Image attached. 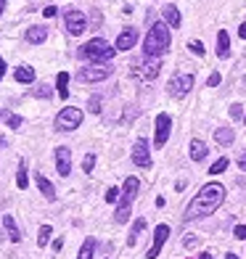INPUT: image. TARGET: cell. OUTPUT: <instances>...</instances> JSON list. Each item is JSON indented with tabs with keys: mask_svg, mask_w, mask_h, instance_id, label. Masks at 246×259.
I'll return each mask as SVG.
<instances>
[{
	"mask_svg": "<svg viewBox=\"0 0 246 259\" xmlns=\"http://www.w3.org/2000/svg\"><path fill=\"white\" fill-rule=\"evenodd\" d=\"M56 169H58L61 178H69V175H72V151H69L66 146L56 148Z\"/></svg>",
	"mask_w": 246,
	"mask_h": 259,
	"instance_id": "cell-8",
	"label": "cell"
},
{
	"mask_svg": "<svg viewBox=\"0 0 246 259\" xmlns=\"http://www.w3.org/2000/svg\"><path fill=\"white\" fill-rule=\"evenodd\" d=\"M215 140H217L220 146H230L233 140H236V133L228 130V127H220V130H215Z\"/></svg>",
	"mask_w": 246,
	"mask_h": 259,
	"instance_id": "cell-21",
	"label": "cell"
},
{
	"mask_svg": "<svg viewBox=\"0 0 246 259\" xmlns=\"http://www.w3.org/2000/svg\"><path fill=\"white\" fill-rule=\"evenodd\" d=\"M116 198H119V188H109L106 191V204H114Z\"/></svg>",
	"mask_w": 246,
	"mask_h": 259,
	"instance_id": "cell-34",
	"label": "cell"
},
{
	"mask_svg": "<svg viewBox=\"0 0 246 259\" xmlns=\"http://www.w3.org/2000/svg\"><path fill=\"white\" fill-rule=\"evenodd\" d=\"M34 180H37L40 193H43L45 198H48V201H56V188H53V183H51L48 178H45L43 172H37V175H34Z\"/></svg>",
	"mask_w": 246,
	"mask_h": 259,
	"instance_id": "cell-16",
	"label": "cell"
},
{
	"mask_svg": "<svg viewBox=\"0 0 246 259\" xmlns=\"http://www.w3.org/2000/svg\"><path fill=\"white\" fill-rule=\"evenodd\" d=\"M6 3H8V0H0V14L6 11Z\"/></svg>",
	"mask_w": 246,
	"mask_h": 259,
	"instance_id": "cell-45",
	"label": "cell"
},
{
	"mask_svg": "<svg viewBox=\"0 0 246 259\" xmlns=\"http://www.w3.org/2000/svg\"><path fill=\"white\" fill-rule=\"evenodd\" d=\"M64 24H66V32L74 34V37H79V34L85 32V27H90L88 16L82 14V11H77V8H72V11H66V14H64Z\"/></svg>",
	"mask_w": 246,
	"mask_h": 259,
	"instance_id": "cell-6",
	"label": "cell"
},
{
	"mask_svg": "<svg viewBox=\"0 0 246 259\" xmlns=\"http://www.w3.org/2000/svg\"><path fill=\"white\" fill-rule=\"evenodd\" d=\"M222 201H225V188H222L220 183H207L201 191L193 196V201L188 204L183 217L191 222V220H201L207 214H215Z\"/></svg>",
	"mask_w": 246,
	"mask_h": 259,
	"instance_id": "cell-1",
	"label": "cell"
},
{
	"mask_svg": "<svg viewBox=\"0 0 246 259\" xmlns=\"http://www.w3.org/2000/svg\"><path fill=\"white\" fill-rule=\"evenodd\" d=\"M133 164L135 167H151V154H148L146 140H138V143L133 146Z\"/></svg>",
	"mask_w": 246,
	"mask_h": 259,
	"instance_id": "cell-11",
	"label": "cell"
},
{
	"mask_svg": "<svg viewBox=\"0 0 246 259\" xmlns=\"http://www.w3.org/2000/svg\"><path fill=\"white\" fill-rule=\"evenodd\" d=\"M16 185L21 188V191H27V185H29V178H27V167H24V161L19 164V172H16Z\"/></svg>",
	"mask_w": 246,
	"mask_h": 259,
	"instance_id": "cell-26",
	"label": "cell"
},
{
	"mask_svg": "<svg viewBox=\"0 0 246 259\" xmlns=\"http://www.w3.org/2000/svg\"><path fill=\"white\" fill-rule=\"evenodd\" d=\"M43 16H45V19H53V16H56V6H48V8L43 11Z\"/></svg>",
	"mask_w": 246,
	"mask_h": 259,
	"instance_id": "cell-40",
	"label": "cell"
},
{
	"mask_svg": "<svg viewBox=\"0 0 246 259\" xmlns=\"http://www.w3.org/2000/svg\"><path fill=\"white\" fill-rule=\"evenodd\" d=\"M217 56H220V58H228V56H230V37H228L225 29L217 32Z\"/></svg>",
	"mask_w": 246,
	"mask_h": 259,
	"instance_id": "cell-18",
	"label": "cell"
},
{
	"mask_svg": "<svg viewBox=\"0 0 246 259\" xmlns=\"http://www.w3.org/2000/svg\"><path fill=\"white\" fill-rule=\"evenodd\" d=\"M135 42H138V29L130 27V29H125L119 37H116V51H130Z\"/></svg>",
	"mask_w": 246,
	"mask_h": 259,
	"instance_id": "cell-15",
	"label": "cell"
},
{
	"mask_svg": "<svg viewBox=\"0 0 246 259\" xmlns=\"http://www.w3.org/2000/svg\"><path fill=\"white\" fill-rule=\"evenodd\" d=\"M188 48H191L196 56H204V45L198 42V40H191V42H188Z\"/></svg>",
	"mask_w": 246,
	"mask_h": 259,
	"instance_id": "cell-35",
	"label": "cell"
},
{
	"mask_svg": "<svg viewBox=\"0 0 246 259\" xmlns=\"http://www.w3.org/2000/svg\"><path fill=\"white\" fill-rule=\"evenodd\" d=\"M114 53H116V45H109L103 37H93L79 48V56L93 61V64H109L114 58Z\"/></svg>",
	"mask_w": 246,
	"mask_h": 259,
	"instance_id": "cell-3",
	"label": "cell"
},
{
	"mask_svg": "<svg viewBox=\"0 0 246 259\" xmlns=\"http://www.w3.org/2000/svg\"><path fill=\"white\" fill-rule=\"evenodd\" d=\"M0 148H6V138H0Z\"/></svg>",
	"mask_w": 246,
	"mask_h": 259,
	"instance_id": "cell-46",
	"label": "cell"
},
{
	"mask_svg": "<svg viewBox=\"0 0 246 259\" xmlns=\"http://www.w3.org/2000/svg\"><path fill=\"white\" fill-rule=\"evenodd\" d=\"M45 37H48V29H45L43 24H34V27H29V29L24 32V40H27L29 45H43Z\"/></svg>",
	"mask_w": 246,
	"mask_h": 259,
	"instance_id": "cell-14",
	"label": "cell"
},
{
	"mask_svg": "<svg viewBox=\"0 0 246 259\" xmlns=\"http://www.w3.org/2000/svg\"><path fill=\"white\" fill-rule=\"evenodd\" d=\"M93 167H96V154H88L82 159V172H93Z\"/></svg>",
	"mask_w": 246,
	"mask_h": 259,
	"instance_id": "cell-30",
	"label": "cell"
},
{
	"mask_svg": "<svg viewBox=\"0 0 246 259\" xmlns=\"http://www.w3.org/2000/svg\"><path fill=\"white\" fill-rule=\"evenodd\" d=\"M143 228H146V220H143V217L135 220V225H133L130 235H127V246H135V243H138V235L143 233Z\"/></svg>",
	"mask_w": 246,
	"mask_h": 259,
	"instance_id": "cell-24",
	"label": "cell"
},
{
	"mask_svg": "<svg viewBox=\"0 0 246 259\" xmlns=\"http://www.w3.org/2000/svg\"><path fill=\"white\" fill-rule=\"evenodd\" d=\"M34 96H37V98H51V90L43 85V88H37V90H34Z\"/></svg>",
	"mask_w": 246,
	"mask_h": 259,
	"instance_id": "cell-38",
	"label": "cell"
},
{
	"mask_svg": "<svg viewBox=\"0 0 246 259\" xmlns=\"http://www.w3.org/2000/svg\"><path fill=\"white\" fill-rule=\"evenodd\" d=\"M198 259H212V254H209V251H201V254H198Z\"/></svg>",
	"mask_w": 246,
	"mask_h": 259,
	"instance_id": "cell-44",
	"label": "cell"
},
{
	"mask_svg": "<svg viewBox=\"0 0 246 259\" xmlns=\"http://www.w3.org/2000/svg\"><path fill=\"white\" fill-rule=\"evenodd\" d=\"M191 159L193 161H204L207 159V143L204 140H191Z\"/></svg>",
	"mask_w": 246,
	"mask_h": 259,
	"instance_id": "cell-20",
	"label": "cell"
},
{
	"mask_svg": "<svg viewBox=\"0 0 246 259\" xmlns=\"http://www.w3.org/2000/svg\"><path fill=\"white\" fill-rule=\"evenodd\" d=\"M69 74L66 72H58V77H56V88H58V96H61L64 101L69 98Z\"/></svg>",
	"mask_w": 246,
	"mask_h": 259,
	"instance_id": "cell-23",
	"label": "cell"
},
{
	"mask_svg": "<svg viewBox=\"0 0 246 259\" xmlns=\"http://www.w3.org/2000/svg\"><path fill=\"white\" fill-rule=\"evenodd\" d=\"M167 235H170V225H156V230H154V246L148 249V259H156L159 256L164 241H167Z\"/></svg>",
	"mask_w": 246,
	"mask_h": 259,
	"instance_id": "cell-12",
	"label": "cell"
},
{
	"mask_svg": "<svg viewBox=\"0 0 246 259\" xmlns=\"http://www.w3.org/2000/svg\"><path fill=\"white\" fill-rule=\"evenodd\" d=\"M238 169L246 172V151H241V156H238Z\"/></svg>",
	"mask_w": 246,
	"mask_h": 259,
	"instance_id": "cell-39",
	"label": "cell"
},
{
	"mask_svg": "<svg viewBox=\"0 0 246 259\" xmlns=\"http://www.w3.org/2000/svg\"><path fill=\"white\" fill-rule=\"evenodd\" d=\"M93 251H96V238H88L85 243H82L77 259H93Z\"/></svg>",
	"mask_w": 246,
	"mask_h": 259,
	"instance_id": "cell-25",
	"label": "cell"
},
{
	"mask_svg": "<svg viewBox=\"0 0 246 259\" xmlns=\"http://www.w3.org/2000/svg\"><path fill=\"white\" fill-rule=\"evenodd\" d=\"M170 130H172V119H170V114H159V116H156V138H154V146H156V148H161L164 143H167Z\"/></svg>",
	"mask_w": 246,
	"mask_h": 259,
	"instance_id": "cell-9",
	"label": "cell"
},
{
	"mask_svg": "<svg viewBox=\"0 0 246 259\" xmlns=\"http://www.w3.org/2000/svg\"><path fill=\"white\" fill-rule=\"evenodd\" d=\"M243 122H246V116H243Z\"/></svg>",
	"mask_w": 246,
	"mask_h": 259,
	"instance_id": "cell-48",
	"label": "cell"
},
{
	"mask_svg": "<svg viewBox=\"0 0 246 259\" xmlns=\"http://www.w3.org/2000/svg\"><path fill=\"white\" fill-rule=\"evenodd\" d=\"M3 225H6V230H8V238L14 241V243H19V241H21V233H19V228H16L14 217L6 214V217H3Z\"/></svg>",
	"mask_w": 246,
	"mask_h": 259,
	"instance_id": "cell-22",
	"label": "cell"
},
{
	"mask_svg": "<svg viewBox=\"0 0 246 259\" xmlns=\"http://www.w3.org/2000/svg\"><path fill=\"white\" fill-rule=\"evenodd\" d=\"M233 235H236L238 241H246V225H236V230H233Z\"/></svg>",
	"mask_w": 246,
	"mask_h": 259,
	"instance_id": "cell-37",
	"label": "cell"
},
{
	"mask_svg": "<svg viewBox=\"0 0 246 259\" xmlns=\"http://www.w3.org/2000/svg\"><path fill=\"white\" fill-rule=\"evenodd\" d=\"M170 27L167 24H161V21H156L154 27L148 29L146 34V40H143V53L151 56V58H159L170 51Z\"/></svg>",
	"mask_w": 246,
	"mask_h": 259,
	"instance_id": "cell-2",
	"label": "cell"
},
{
	"mask_svg": "<svg viewBox=\"0 0 246 259\" xmlns=\"http://www.w3.org/2000/svg\"><path fill=\"white\" fill-rule=\"evenodd\" d=\"M238 37H241V40H246V24H241V27H238Z\"/></svg>",
	"mask_w": 246,
	"mask_h": 259,
	"instance_id": "cell-42",
	"label": "cell"
},
{
	"mask_svg": "<svg viewBox=\"0 0 246 259\" xmlns=\"http://www.w3.org/2000/svg\"><path fill=\"white\" fill-rule=\"evenodd\" d=\"M0 116H3V119L8 122V127H11V130H19V127H21V119H19L16 114H11V111H0Z\"/></svg>",
	"mask_w": 246,
	"mask_h": 259,
	"instance_id": "cell-27",
	"label": "cell"
},
{
	"mask_svg": "<svg viewBox=\"0 0 246 259\" xmlns=\"http://www.w3.org/2000/svg\"><path fill=\"white\" fill-rule=\"evenodd\" d=\"M64 249V238H56L53 241V251H61Z\"/></svg>",
	"mask_w": 246,
	"mask_h": 259,
	"instance_id": "cell-41",
	"label": "cell"
},
{
	"mask_svg": "<svg viewBox=\"0 0 246 259\" xmlns=\"http://www.w3.org/2000/svg\"><path fill=\"white\" fill-rule=\"evenodd\" d=\"M191 88H193V74H175V77L170 79V85H167V90H170L172 98L188 96Z\"/></svg>",
	"mask_w": 246,
	"mask_h": 259,
	"instance_id": "cell-7",
	"label": "cell"
},
{
	"mask_svg": "<svg viewBox=\"0 0 246 259\" xmlns=\"http://www.w3.org/2000/svg\"><path fill=\"white\" fill-rule=\"evenodd\" d=\"M16 82H24V85H29V82H34V69L29 66V64H21V66H16Z\"/></svg>",
	"mask_w": 246,
	"mask_h": 259,
	"instance_id": "cell-19",
	"label": "cell"
},
{
	"mask_svg": "<svg viewBox=\"0 0 246 259\" xmlns=\"http://www.w3.org/2000/svg\"><path fill=\"white\" fill-rule=\"evenodd\" d=\"M161 16H164V21H167V24H170V27H175V29H178V27H180V11H178V8H175L172 3H167V6H164V8H161Z\"/></svg>",
	"mask_w": 246,
	"mask_h": 259,
	"instance_id": "cell-17",
	"label": "cell"
},
{
	"mask_svg": "<svg viewBox=\"0 0 246 259\" xmlns=\"http://www.w3.org/2000/svg\"><path fill=\"white\" fill-rule=\"evenodd\" d=\"M106 259H109V256H106Z\"/></svg>",
	"mask_w": 246,
	"mask_h": 259,
	"instance_id": "cell-49",
	"label": "cell"
},
{
	"mask_svg": "<svg viewBox=\"0 0 246 259\" xmlns=\"http://www.w3.org/2000/svg\"><path fill=\"white\" fill-rule=\"evenodd\" d=\"M138 188H140V180H138V178H127V180H125V188H122V204H119V209H130L133 198L138 196Z\"/></svg>",
	"mask_w": 246,
	"mask_h": 259,
	"instance_id": "cell-10",
	"label": "cell"
},
{
	"mask_svg": "<svg viewBox=\"0 0 246 259\" xmlns=\"http://www.w3.org/2000/svg\"><path fill=\"white\" fill-rule=\"evenodd\" d=\"M159 72H161V61H159V58L146 56V61L140 64V77H143V79H154Z\"/></svg>",
	"mask_w": 246,
	"mask_h": 259,
	"instance_id": "cell-13",
	"label": "cell"
},
{
	"mask_svg": "<svg viewBox=\"0 0 246 259\" xmlns=\"http://www.w3.org/2000/svg\"><path fill=\"white\" fill-rule=\"evenodd\" d=\"M111 72H114L111 64H93V66H82L77 72V79H82V82H101V79H106Z\"/></svg>",
	"mask_w": 246,
	"mask_h": 259,
	"instance_id": "cell-5",
	"label": "cell"
},
{
	"mask_svg": "<svg viewBox=\"0 0 246 259\" xmlns=\"http://www.w3.org/2000/svg\"><path fill=\"white\" fill-rule=\"evenodd\" d=\"M225 169H228V159L222 156V159H217V161L212 164V169H209V172H212V175H220V172H225Z\"/></svg>",
	"mask_w": 246,
	"mask_h": 259,
	"instance_id": "cell-29",
	"label": "cell"
},
{
	"mask_svg": "<svg viewBox=\"0 0 246 259\" xmlns=\"http://www.w3.org/2000/svg\"><path fill=\"white\" fill-rule=\"evenodd\" d=\"M79 122H82V109H77V106H66V109H61L53 119L58 133H72V130L79 127Z\"/></svg>",
	"mask_w": 246,
	"mask_h": 259,
	"instance_id": "cell-4",
	"label": "cell"
},
{
	"mask_svg": "<svg viewBox=\"0 0 246 259\" xmlns=\"http://www.w3.org/2000/svg\"><path fill=\"white\" fill-rule=\"evenodd\" d=\"M230 116H233V119H241V116H243V106L241 103H233L230 106Z\"/></svg>",
	"mask_w": 246,
	"mask_h": 259,
	"instance_id": "cell-32",
	"label": "cell"
},
{
	"mask_svg": "<svg viewBox=\"0 0 246 259\" xmlns=\"http://www.w3.org/2000/svg\"><path fill=\"white\" fill-rule=\"evenodd\" d=\"M51 233H53V228H51V225H43V228H40V235H37V246H40V249L51 241Z\"/></svg>",
	"mask_w": 246,
	"mask_h": 259,
	"instance_id": "cell-28",
	"label": "cell"
},
{
	"mask_svg": "<svg viewBox=\"0 0 246 259\" xmlns=\"http://www.w3.org/2000/svg\"><path fill=\"white\" fill-rule=\"evenodd\" d=\"M88 111H90V114H101V98H98V96H93V98L88 101Z\"/></svg>",
	"mask_w": 246,
	"mask_h": 259,
	"instance_id": "cell-31",
	"label": "cell"
},
{
	"mask_svg": "<svg viewBox=\"0 0 246 259\" xmlns=\"http://www.w3.org/2000/svg\"><path fill=\"white\" fill-rule=\"evenodd\" d=\"M183 246H185V249H196V246H198V238H196V235H185V238H183Z\"/></svg>",
	"mask_w": 246,
	"mask_h": 259,
	"instance_id": "cell-33",
	"label": "cell"
},
{
	"mask_svg": "<svg viewBox=\"0 0 246 259\" xmlns=\"http://www.w3.org/2000/svg\"><path fill=\"white\" fill-rule=\"evenodd\" d=\"M220 72H212V74H209V79H207V88H217L220 85Z\"/></svg>",
	"mask_w": 246,
	"mask_h": 259,
	"instance_id": "cell-36",
	"label": "cell"
},
{
	"mask_svg": "<svg viewBox=\"0 0 246 259\" xmlns=\"http://www.w3.org/2000/svg\"><path fill=\"white\" fill-rule=\"evenodd\" d=\"M225 259H238V256H236V254H228V256H225Z\"/></svg>",
	"mask_w": 246,
	"mask_h": 259,
	"instance_id": "cell-47",
	"label": "cell"
},
{
	"mask_svg": "<svg viewBox=\"0 0 246 259\" xmlns=\"http://www.w3.org/2000/svg\"><path fill=\"white\" fill-rule=\"evenodd\" d=\"M6 69H8V66H6V61H3V58H0V77L6 74Z\"/></svg>",
	"mask_w": 246,
	"mask_h": 259,
	"instance_id": "cell-43",
	"label": "cell"
}]
</instances>
